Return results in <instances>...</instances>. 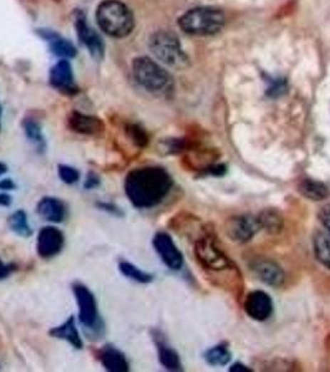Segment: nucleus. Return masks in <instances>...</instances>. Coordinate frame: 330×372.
<instances>
[{
    "instance_id": "f704fd0d",
    "label": "nucleus",
    "mask_w": 330,
    "mask_h": 372,
    "mask_svg": "<svg viewBox=\"0 0 330 372\" xmlns=\"http://www.w3.org/2000/svg\"><path fill=\"white\" fill-rule=\"evenodd\" d=\"M15 187H16V185H15V182L11 180V179H3L1 182H0V190L3 191H11L15 190Z\"/></svg>"
},
{
    "instance_id": "bb28decb",
    "label": "nucleus",
    "mask_w": 330,
    "mask_h": 372,
    "mask_svg": "<svg viewBox=\"0 0 330 372\" xmlns=\"http://www.w3.org/2000/svg\"><path fill=\"white\" fill-rule=\"evenodd\" d=\"M262 229H267L268 232H279L282 229V219L276 211L266 210L259 216Z\"/></svg>"
},
{
    "instance_id": "cd10ccee",
    "label": "nucleus",
    "mask_w": 330,
    "mask_h": 372,
    "mask_svg": "<svg viewBox=\"0 0 330 372\" xmlns=\"http://www.w3.org/2000/svg\"><path fill=\"white\" fill-rule=\"evenodd\" d=\"M127 137L130 138V142L137 147V148L143 149L148 145L149 137L147 132L144 130L138 124H130L125 128Z\"/></svg>"
},
{
    "instance_id": "20e7f679",
    "label": "nucleus",
    "mask_w": 330,
    "mask_h": 372,
    "mask_svg": "<svg viewBox=\"0 0 330 372\" xmlns=\"http://www.w3.org/2000/svg\"><path fill=\"white\" fill-rule=\"evenodd\" d=\"M71 288L78 306V320L88 339H102V336L105 335V326L98 311L96 296L82 281H73Z\"/></svg>"
},
{
    "instance_id": "7c9ffc66",
    "label": "nucleus",
    "mask_w": 330,
    "mask_h": 372,
    "mask_svg": "<svg viewBox=\"0 0 330 372\" xmlns=\"http://www.w3.org/2000/svg\"><path fill=\"white\" fill-rule=\"evenodd\" d=\"M95 206L98 210L103 211L108 215L115 216V217H123L125 216V212L122 211L120 206H117L110 201H96Z\"/></svg>"
},
{
    "instance_id": "aec40b11",
    "label": "nucleus",
    "mask_w": 330,
    "mask_h": 372,
    "mask_svg": "<svg viewBox=\"0 0 330 372\" xmlns=\"http://www.w3.org/2000/svg\"><path fill=\"white\" fill-rule=\"evenodd\" d=\"M313 249L316 261L330 269V232L328 229H318L313 234Z\"/></svg>"
},
{
    "instance_id": "9b49d317",
    "label": "nucleus",
    "mask_w": 330,
    "mask_h": 372,
    "mask_svg": "<svg viewBox=\"0 0 330 372\" xmlns=\"http://www.w3.org/2000/svg\"><path fill=\"white\" fill-rule=\"evenodd\" d=\"M244 306L247 315L257 321H264L272 315V299L264 291H251L244 301Z\"/></svg>"
},
{
    "instance_id": "393cba45",
    "label": "nucleus",
    "mask_w": 330,
    "mask_h": 372,
    "mask_svg": "<svg viewBox=\"0 0 330 372\" xmlns=\"http://www.w3.org/2000/svg\"><path fill=\"white\" fill-rule=\"evenodd\" d=\"M50 40V46L56 56L61 58H73L76 55V48L70 41H67L65 38H60L55 33H48V38Z\"/></svg>"
},
{
    "instance_id": "dca6fc26",
    "label": "nucleus",
    "mask_w": 330,
    "mask_h": 372,
    "mask_svg": "<svg viewBox=\"0 0 330 372\" xmlns=\"http://www.w3.org/2000/svg\"><path fill=\"white\" fill-rule=\"evenodd\" d=\"M50 82L55 88L66 93H76L77 87L73 81V73L70 62L61 60L58 62L50 72Z\"/></svg>"
},
{
    "instance_id": "e433bc0d",
    "label": "nucleus",
    "mask_w": 330,
    "mask_h": 372,
    "mask_svg": "<svg viewBox=\"0 0 330 372\" xmlns=\"http://www.w3.org/2000/svg\"><path fill=\"white\" fill-rule=\"evenodd\" d=\"M231 372H249L251 371V368H247V366H244L242 363H234L230 368Z\"/></svg>"
},
{
    "instance_id": "39448f33",
    "label": "nucleus",
    "mask_w": 330,
    "mask_h": 372,
    "mask_svg": "<svg viewBox=\"0 0 330 372\" xmlns=\"http://www.w3.org/2000/svg\"><path fill=\"white\" fill-rule=\"evenodd\" d=\"M224 25L225 15L214 8H195L179 19V26L184 33L197 36L215 35L222 30Z\"/></svg>"
},
{
    "instance_id": "7ed1b4c3",
    "label": "nucleus",
    "mask_w": 330,
    "mask_h": 372,
    "mask_svg": "<svg viewBox=\"0 0 330 372\" xmlns=\"http://www.w3.org/2000/svg\"><path fill=\"white\" fill-rule=\"evenodd\" d=\"M96 19L100 30L112 38H125L133 31V14L118 0L102 1L97 8Z\"/></svg>"
},
{
    "instance_id": "ddd939ff",
    "label": "nucleus",
    "mask_w": 330,
    "mask_h": 372,
    "mask_svg": "<svg viewBox=\"0 0 330 372\" xmlns=\"http://www.w3.org/2000/svg\"><path fill=\"white\" fill-rule=\"evenodd\" d=\"M36 212L45 221L61 224L67 216V206L61 199L53 196H43L36 205Z\"/></svg>"
},
{
    "instance_id": "1a4fd4ad",
    "label": "nucleus",
    "mask_w": 330,
    "mask_h": 372,
    "mask_svg": "<svg viewBox=\"0 0 330 372\" xmlns=\"http://www.w3.org/2000/svg\"><path fill=\"white\" fill-rule=\"evenodd\" d=\"M65 246L63 231L55 226H45L40 229L36 239V252L43 259L56 257Z\"/></svg>"
},
{
    "instance_id": "f03ea898",
    "label": "nucleus",
    "mask_w": 330,
    "mask_h": 372,
    "mask_svg": "<svg viewBox=\"0 0 330 372\" xmlns=\"http://www.w3.org/2000/svg\"><path fill=\"white\" fill-rule=\"evenodd\" d=\"M133 76L145 91L167 98L172 95L174 82L170 73L152 58H138L133 61Z\"/></svg>"
},
{
    "instance_id": "f3484780",
    "label": "nucleus",
    "mask_w": 330,
    "mask_h": 372,
    "mask_svg": "<svg viewBox=\"0 0 330 372\" xmlns=\"http://www.w3.org/2000/svg\"><path fill=\"white\" fill-rule=\"evenodd\" d=\"M152 336L157 346L159 361L163 365L164 368H167V371H180L182 370L180 358L177 351L167 345L163 334L159 330H153Z\"/></svg>"
},
{
    "instance_id": "4c0bfd02",
    "label": "nucleus",
    "mask_w": 330,
    "mask_h": 372,
    "mask_svg": "<svg viewBox=\"0 0 330 372\" xmlns=\"http://www.w3.org/2000/svg\"><path fill=\"white\" fill-rule=\"evenodd\" d=\"M6 172H8V167L5 165L4 162H0V177H3Z\"/></svg>"
},
{
    "instance_id": "4468645a",
    "label": "nucleus",
    "mask_w": 330,
    "mask_h": 372,
    "mask_svg": "<svg viewBox=\"0 0 330 372\" xmlns=\"http://www.w3.org/2000/svg\"><path fill=\"white\" fill-rule=\"evenodd\" d=\"M68 127L75 133L83 135H98L105 130V123L95 115H83L81 112H72L68 117Z\"/></svg>"
},
{
    "instance_id": "72a5a7b5",
    "label": "nucleus",
    "mask_w": 330,
    "mask_h": 372,
    "mask_svg": "<svg viewBox=\"0 0 330 372\" xmlns=\"http://www.w3.org/2000/svg\"><path fill=\"white\" fill-rule=\"evenodd\" d=\"M11 271H13L11 266L6 264V263L3 262V261L0 259V281H3L5 278L9 277Z\"/></svg>"
},
{
    "instance_id": "b1692460",
    "label": "nucleus",
    "mask_w": 330,
    "mask_h": 372,
    "mask_svg": "<svg viewBox=\"0 0 330 372\" xmlns=\"http://www.w3.org/2000/svg\"><path fill=\"white\" fill-rule=\"evenodd\" d=\"M118 269L125 278H128L135 283H140V284H148V283H152L154 279L150 273L144 272L143 269H140L135 264L128 262V261H120L118 263Z\"/></svg>"
},
{
    "instance_id": "2f4dec72",
    "label": "nucleus",
    "mask_w": 330,
    "mask_h": 372,
    "mask_svg": "<svg viewBox=\"0 0 330 372\" xmlns=\"http://www.w3.org/2000/svg\"><path fill=\"white\" fill-rule=\"evenodd\" d=\"M100 185V177L97 172H87L86 179H85V182H83V187L86 189V190H93V189H97L98 186Z\"/></svg>"
},
{
    "instance_id": "a211bd4d",
    "label": "nucleus",
    "mask_w": 330,
    "mask_h": 372,
    "mask_svg": "<svg viewBox=\"0 0 330 372\" xmlns=\"http://www.w3.org/2000/svg\"><path fill=\"white\" fill-rule=\"evenodd\" d=\"M48 335L53 339L66 341L76 350L83 348V341H82L78 329H77L76 319H75L73 315H70L63 324L58 325V326L50 330Z\"/></svg>"
},
{
    "instance_id": "f8f14e48",
    "label": "nucleus",
    "mask_w": 330,
    "mask_h": 372,
    "mask_svg": "<svg viewBox=\"0 0 330 372\" xmlns=\"http://www.w3.org/2000/svg\"><path fill=\"white\" fill-rule=\"evenodd\" d=\"M251 269L254 271L256 277L259 281H264L267 286H283L284 283V272L281 266L277 263L269 261V259H256L251 263Z\"/></svg>"
},
{
    "instance_id": "c85d7f7f",
    "label": "nucleus",
    "mask_w": 330,
    "mask_h": 372,
    "mask_svg": "<svg viewBox=\"0 0 330 372\" xmlns=\"http://www.w3.org/2000/svg\"><path fill=\"white\" fill-rule=\"evenodd\" d=\"M58 177L61 179V182H65L67 185H73L80 180V172L76 167L71 165H65L60 164L58 167Z\"/></svg>"
},
{
    "instance_id": "58836bf2",
    "label": "nucleus",
    "mask_w": 330,
    "mask_h": 372,
    "mask_svg": "<svg viewBox=\"0 0 330 372\" xmlns=\"http://www.w3.org/2000/svg\"><path fill=\"white\" fill-rule=\"evenodd\" d=\"M0 125H1V107H0Z\"/></svg>"
},
{
    "instance_id": "9d476101",
    "label": "nucleus",
    "mask_w": 330,
    "mask_h": 372,
    "mask_svg": "<svg viewBox=\"0 0 330 372\" xmlns=\"http://www.w3.org/2000/svg\"><path fill=\"white\" fill-rule=\"evenodd\" d=\"M153 247L164 264L172 271L182 269L184 257L175 242L167 232H158L153 239Z\"/></svg>"
},
{
    "instance_id": "0eeeda50",
    "label": "nucleus",
    "mask_w": 330,
    "mask_h": 372,
    "mask_svg": "<svg viewBox=\"0 0 330 372\" xmlns=\"http://www.w3.org/2000/svg\"><path fill=\"white\" fill-rule=\"evenodd\" d=\"M195 256L201 266L210 272H225L234 269L225 253L216 246L210 237H201L195 244Z\"/></svg>"
},
{
    "instance_id": "412c9836",
    "label": "nucleus",
    "mask_w": 330,
    "mask_h": 372,
    "mask_svg": "<svg viewBox=\"0 0 330 372\" xmlns=\"http://www.w3.org/2000/svg\"><path fill=\"white\" fill-rule=\"evenodd\" d=\"M23 129H24L25 137L33 144V148L38 154L46 152V140L43 133L41 125L38 120L33 118H25L23 120Z\"/></svg>"
},
{
    "instance_id": "6ab92c4d",
    "label": "nucleus",
    "mask_w": 330,
    "mask_h": 372,
    "mask_svg": "<svg viewBox=\"0 0 330 372\" xmlns=\"http://www.w3.org/2000/svg\"><path fill=\"white\" fill-rule=\"evenodd\" d=\"M77 35L81 38L82 43H85L92 56L96 58H100L103 56L105 46L100 40V36L97 35L96 31L92 29L90 25H87L86 20L83 16H78L76 21Z\"/></svg>"
},
{
    "instance_id": "5701e85b",
    "label": "nucleus",
    "mask_w": 330,
    "mask_h": 372,
    "mask_svg": "<svg viewBox=\"0 0 330 372\" xmlns=\"http://www.w3.org/2000/svg\"><path fill=\"white\" fill-rule=\"evenodd\" d=\"M8 224L9 229L14 232L16 236L28 239L33 234V229L30 226L29 221H28V215L24 210H16L9 216L8 219Z\"/></svg>"
},
{
    "instance_id": "a878e982",
    "label": "nucleus",
    "mask_w": 330,
    "mask_h": 372,
    "mask_svg": "<svg viewBox=\"0 0 330 372\" xmlns=\"http://www.w3.org/2000/svg\"><path fill=\"white\" fill-rule=\"evenodd\" d=\"M204 358L207 363H210L212 366H225L230 363L231 353L229 348L224 345H216L206 351Z\"/></svg>"
},
{
    "instance_id": "423d86ee",
    "label": "nucleus",
    "mask_w": 330,
    "mask_h": 372,
    "mask_svg": "<svg viewBox=\"0 0 330 372\" xmlns=\"http://www.w3.org/2000/svg\"><path fill=\"white\" fill-rule=\"evenodd\" d=\"M149 48L159 61L174 68H184L187 65V56L182 51L179 38L172 33L160 30L152 35Z\"/></svg>"
},
{
    "instance_id": "6e6552de",
    "label": "nucleus",
    "mask_w": 330,
    "mask_h": 372,
    "mask_svg": "<svg viewBox=\"0 0 330 372\" xmlns=\"http://www.w3.org/2000/svg\"><path fill=\"white\" fill-rule=\"evenodd\" d=\"M259 229H262V226L259 217L254 216H234L227 219L225 224L227 237L237 244L249 242V239H254Z\"/></svg>"
},
{
    "instance_id": "c756f323",
    "label": "nucleus",
    "mask_w": 330,
    "mask_h": 372,
    "mask_svg": "<svg viewBox=\"0 0 330 372\" xmlns=\"http://www.w3.org/2000/svg\"><path fill=\"white\" fill-rule=\"evenodd\" d=\"M184 148H185V142L182 139H167L159 144L160 153L165 154V155L180 153Z\"/></svg>"
},
{
    "instance_id": "f257e3e1",
    "label": "nucleus",
    "mask_w": 330,
    "mask_h": 372,
    "mask_svg": "<svg viewBox=\"0 0 330 372\" xmlns=\"http://www.w3.org/2000/svg\"><path fill=\"white\" fill-rule=\"evenodd\" d=\"M174 182L167 169L157 165L135 167L125 179V192L137 209L159 205L172 190Z\"/></svg>"
},
{
    "instance_id": "2eb2a0df",
    "label": "nucleus",
    "mask_w": 330,
    "mask_h": 372,
    "mask_svg": "<svg viewBox=\"0 0 330 372\" xmlns=\"http://www.w3.org/2000/svg\"><path fill=\"white\" fill-rule=\"evenodd\" d=\"M97 358L105 371L128 372L130 370V363L125 353L110 343H107L98 350Z\"/></svg>"
},
{
    "instance_id": "4be33fe9",
    "label": "nucleus",
    "mask_w": 330,
    "mask_h": 372,
    "mask_svg": "<svg viewBox=\"0 0 330 372\" xmlns=\"http://www.w3.org/2000/svg\"><path fill=\"white\" fill-rule=\"evenodd\" d=\"M298 190L308 200L321 201L329 196V189L326 184L311 179H306L299 184Z\"/></svg>"
},
{
    "instance_id": "c9c22d12",
    "label": "nucleus",
    "mask_w": 330,
    "mask_h": 372,
    "mask_svg": "<svg viewBox=\"0 0 330 372\" xmlns=\"http://www.w3.org/2000/svg\"><path fill=\"white\" fill-rule=\"evenodd\" d=\"M11 196L9 194H6V192H3V194H0V206H3V207H8V206L11 205Z\"/></svg>"
},
{
    "instance_id": "473e14b6",
    "label": "nucleus",
    "mask_w": 330,
    "mask_h": 372,
    "mask_svg": "<svg viewBox=\"0 0 330 372\" xmlns=\"http://www.w3.org/2000/svg\"><path fill=\"white\" fill-rule=\"evenodd\" d=\"M318 219L330 232V204L321 207L319 214H318Z\"/></svg>"
}]
</instances>
